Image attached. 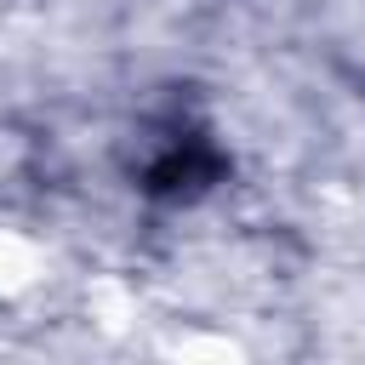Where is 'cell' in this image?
Segmentation results:
<instances>
[{
    "label": "cell",
    "mask_w": 365,
    "mask_h": 365,
    "mask_svg": "<svg viewBox=\"0 0 365 365\" xmlns=\"http://www.w3.org/2000/svg\"><path fill=\"white\" fill-rule=\"evenodd\" d=\"M222 171H228V160L205 131H171L143 165V194L148 200H200L205 188L222 182Z\"/></svg>",
    "instance_id": "cell-1"
}]
</instances>
